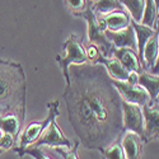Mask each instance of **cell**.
I'll return each mask as SVG.
<instances>
[{
  "label": "cell",
  "instance_id": "obj_1",
  "mask_svg": "<svg viewBox=\"0 0 159 159\" xmlns=\"http://www.w3.org/2000/svg\"><path fill=\"white\" fill-rule=\"evenodd\" d=\"M62 99L69 121L87 149L101 152L121 139L122 98L103 65H71Z\"/></svg>",
  "mask_w": 159,
  "mask_h": 159
},
{
  "label": "cell",
  "instance_id": "obj_2",
  "mask_svg": "<svg viewBox=\"0 0 159 159\" xmlns=\"http://www.w3.org/2000/svg\"><path fill=\"white\" fill-rule=\"evenodd\" d=\"M27 83L23 66L0 60V117L16 115L24 122Z\"/></svg>",
  "mask_w": 159,
  "mask_h": 159
},
{
  "label": "cell",
  "instance_id": "obj_3",
  "mask_svg": "<svg viewBox=\"0 0 159 159\" xmlns=\"http://www.w3.org/2000/svg\"><path fill=\"white\" fill-rule=\"evenodd\" d=\"M76 17L82 18L87 22L89 42L98 46L101 52L103 54V56H107V57L112 56L115 47L104 33V31L107 30V27H106V22H104L103 16H98L97 13L93 10V8H92L90 3H89L87 9L82 13H79Z\"/></svg>",
  "mask_w": 159,
  "mask_h": 159
},
{
  "label": "cell",
  "instance_id": "obj_4",
  "mask_svg": "<svg viewBox=\"0 0 159 159\" xmlns=\"http://www.w3.org/2000/svg\"><path fill=\"white\" fill-rule=\"evenodd\" d=\"M64 55H56V61L62 71L65 83L69 79V68L71 65H83L88 62L85 48L76 34H70L62 43Z\"/></svg>",
  "mask_w": 159,
  "mask_h": 159
},
{
  "label": "cell",
  "instance_id": "obj_5",
  "mask_svg": "<svg viewBox=\"0 0 159 159\" xmlns=\"http://www.w3.org/2000/svg\"><path fill=\"white\" fill-rule=\"evenodd\" d=\"M47 108H48V113L42 121H36L33 124H30L24 130H22V134L18 139V147L13 148V150H14L17 154L19 152H22L23 149H25L27 147H30V145L34 144L39 139V136L42 135V132L48 126V124L51 122L52 118L57 117L60 115V102L57 99L48 102Z\"/></svg>",
  "mask_w": 159,
  "mask_h": 159
},
{
  "label": "cell",
  "instance_id": "obj_6",
  "mask_svg": "<svg viewBox=\"0 0 159 159\" xmlns=\"http://www.w3.org/2000/svg\"><path fill=\"white\" fill-rule=\"evenodd\" d=\"M34 147L41 148V147H50V148H57L62 147L66 149H70L73 147V143L64 135L61 129L57 126L56 117H54L48 124V126L45 129L42 135L39 139L34 143Z\"/></svg>",
  "mask_w": 159,
  "mask_h": 159
},
{
  "label": "cell",
  "instance_id": "obj_7",
  "mask_svg": "<svg viewBox=\"0 0 159 159\" xmlns=\"http://www.w3.org/2000/svg\"><path fill=\"white\" fill-rule=\"evenodd\" d=\"M112 84L120 93L121 98L129 103H135L139 106L150 103V96L144 87L140 84H131L129 82H122V80H116L112 79Z\"/></svg>",
  "mask_w": 159,
  "mask_h": 159
},
{
  "label": "cell",
  "instance_id": "obj_8",
  "mask_svg": "<svg viewBox=\"0 0 159 159\" xmlns=\"http://www.w3.org/2000/svg\"><path fill=\"white\" fill-rule=\"evenodd\" d=\"M122 126L125 131H132L143 138L144 116L141 106L129 103L122 99Z\"/></svg>",
  "mask_w": 159,
  "mask_h": 159
},
{
  "label": "cell",
  "instance_id": "obj_9",
  "mask_svg": "<svg viewBox=\"0 0 159 159\" xmlns=\"http://www.w3.org/2000/svg\"><path fill=\"white\" fill-rule=\"evenodd\" d=\"M144 116V132L143 143L148 144L152 140L159 139V104L150 102L143 106Z\"/></svg>",
  "mask_w": 159,
  "mask_h": 159
},
{
  "label": "cell",
  "instance_id": "obj_10",
  "mask_svg": "<svg viewBox=\"0 0 159 159\" xmlns=\"http://www.w3.org/2000/svg\"><path fill=\"white\" fill-rule=\"evenodd\" d=\"M106 36L110 41L112 42L115 48H122V47H129L132 50H136V37H135V31L131 27L120 30V31H104Z\"/></svg>",
  "mask_w": 159,
  "mask_h": 159
},
{
  "label": "cell",
  "instance_id": "obj_11",
  "mask_svg": "<svg viewBox=\"0 0 159 159\" xmlns=\"http://www.w3.org/2000/svg\"><path fill=\"white\" fill-rule=\"evenodd\" d=\"M112 56H115L130 73L140 74V73L144 71L136 50H132V48H129V47L115 48Z\"/></svg>",
  "mask_w": 159,
  "mask_h": 159
},
{
  "label": "cell",
  "instance_id": "obj_12",
  "mask_svg": "<svg viewBox=\"0 0 159 159\" xmlns=\"http://www.w3.org/2000/svg\"><path fill=\"white\" fill-rule=\"evenodd\" d=\"M121 145L126 159H140L143 152V139L132 131H125L121 139Z\"/></svg>",
  "mask_w": 159,
  "mask_h": 159
},
{
  "label": "cell",
  "instance_id": "obj_13",
  "mask_svg": "<svg viewBox=\"0 0 159 159\" xmlns=\"http://www.w3.org/2000/svg\"><path fill=\"white\" fill-rule=\"evenodd\" d=\"M158 36H159V25L155 28L153 36L148 39V42L145 43L143 55H141V66L144 71L152 73L157 57H158Z\"/></svg>",
  "mask_w": 159,
  "mask_h": 159
},
{
  "label": "cell",
  "instance_id": "obj_14",
  "mask_svg": "<svg viewBox=\"0 0 159 159\" xmlns=\"http://www.w3.org/2000/svg\"><path fill=\"white\" fill-rule=\"evenodd\" d=\"M96 64L103 65L104 69L107 70L108 75L112 79H116V80H122V82H126L129 79L130 71L115 56H108L107 57V56L101 55Z\"/></svg>",
  "mask_w": 159,
  "mask_h": 159
},
{
  "label": "cell",
  "instance_id": "obj_15",
  "mask_svg": "<svg viewBox=\"0 0 159 159\" xmlns=\"http://www.w3.org/2000/svg\"><path fill=\"white\" fill-rule=\"evenodd\" d=\"M108 31H120L130 25L131 17L126 10H115L103 16Z\"/></svg>",
  "mask_w": 159,
  "mask_h": 159
},
{
  "label": "cell",
  "instance_id": "obj_16",
  "mask_svg": "<svg viewBox=\"0 0 159 159\" xmlns=\"http://www.w3.org/2000/svg\"><path fill=\"white\" fill-rule=\"evenodd\" d=\"M131 27L134 28L135 31V37H136V51H138V55H139V59L141 61V55H143V50H144V46L145 43L148 42V39L153 36L154 31L153 28L148 27V25H144L139 22H135L134 19H131L130 22Z\"/></svg>",
  "mask_w": 159,
  "mask_h": 159
},
{
  "label": "cell",
  "instance_id": "obj_17",
  "mask_svg": "<svg viewBox=\"0 0 159 159\" xmlns=\"http://www.w3.org/2000/svg\"><path fill=\"white\" fill-rule=\"evenodd\" d=\"M23 121L16 115H8L0 117V129L7 134H10L17 141L20 136V132L23 129Z\"/></svg>",
  "mask_w": 159,
  "mask_h": 159
},
{
  "label": "cell",
  "instance_id": "obj_18",
  "mask_svg": "<svg viewBox=\"0 0 159 159\" xmlns=\"http://www.w3.org/2000/svg\"><path fill=\"white\" fill-rule=\"evenodd\" d=\"M138 84L144 87L150 96V101L154 102L159 94V74H150L148 71H143L138 76Z\"/></svg>",
  "mask_w": 159,
  "mask_h": 159
},
{
  "label": "cell",
  "instance_id": "obj_19",
  "mask_svg": "<svg viewBox=\"0 0 159 159\" xmlns=\"http://www.w3.org/2000/svg\"><path fill=\"white\" fill-rule=\"evenodd\" d=\"M89 3L98 16H106L115 10H125L120 0H89Z\"/></svg>",
  "mask_w": 159,
  "mask_h": 159
},
{
  "label": "cell",
  "instance_id": "obj_20",
  "mask_svg": "<svg viewBox=\"0 0 159 159\" xmlns=\"http://www.w3.org/2000/svg\"><path fill=\"white\" fill-rule=\"evenodd\" d=\"M120 3L127 10L131 19H134L135 22H139V23L141 22L145 0H120Z\"/></svg>",
  "mask_w": 159,
  "mask_h": 159
},
{
  "label": "cell",
  "instance_id": "obj_21",
  "mask_svg": "<svg viewBox=\"0 0 159 159\" xmlns=\"http://www.w3.org/2000/svg\"><path fill=\"white\" fill-rule=\"evenodd\" d=\"M157 17H158V9L155 7L154 0H145V7L144 13L141 18V24L148 25V27L155 30L157 28Z\"/></svg>",
  "mask_w": 159,
  "mask_h": 159
},
{
  "label": "cell",
  "instance_id": "obj_22",
  "mask_svg": "<svg viewBox=\"0 0 159 159\" xmlns=\"http://www.w3.org/2000/svg\"><path fill=\"white\" fill-rule=\"evenodd\" d=\"M99 153H101L103 159H126L120 139L113 141L112 144H110L108 147H106L104 149H102Z\"/></svg>",
  "mask_w": 159,
  "mask_h": 159
},
{
  "label": "cell",
  "instance_id": "obj_23",
  "mask_svg": "<svg viewBox=\"0 0 159 159\" xmlns=\"http://www.w3.org/2000/svg\"><path fill=\"white\" fill-rule=\"evenodd\" d=\"M64 3L71 14L76 17L79 13H82L87 9L89 0H64Z\"/></svg>",
  "mask_w": 159,
  "mask_h": 159
},
{
  "label": "cell",
  "instance_id": "obj_24",
  "mask_svg": "<svg viewBox=\"0 0 159 159\" xmlns=\"http://www.w3.org/2000/svg\"><path fill=\"white\" fill-rule=\"evenodd\" d=\"M79 145H80V141L76 140L73 143V147L69 150H65V148H62V147H57L54 149H55V153H57L59 155L62 157V159H79V157H78Z\"/></svg>",
  "mask_w": 159,
  "mask_h": 159
},
{
  "label": "cell",
  "instance_id": "obj_25",
  "mask_svg": "<svg viewBox=\"0 0 159 159\" xmlns=\"http://www.w3.org/2000/svg\"><path fill=\"white\" fill-rule=\"evenodd\" d=\"M19 157H24V155H30L33 159H52L51 157H48L41 148H37V147H27L25 149H23L22 152L18 153Z\"/></svg>",
  "mask_w": 159,
  "mask_h": 159
},
{
  "label": "cell",
  "instance_id": "obj_26",
  "mask_svg": "<svg viewBox=\"0 0 159 159\" xmlns=\"http://www.w3.org/2000/svg\"><path fill=\"white\" fill-rule=\"evenodd\" d=\"M85 52H87V60H88V62L89 64H93V65L97 62L98 57L101 55H103L102 52H101V50H99V47L96 46V45H93V43H90L85 48Z\"/></svg>",
  "mask_w": 159,
  "mask_h": 159
},
{
  "label": "cell",
  "instance_id": "obj_27",
  "mask_svg": "<svg viewBox=\"0 0 159 159\" xmlns=\"http://www.w3.org/2000/svg\"><path fill=\"white\" fill-rule=\"evenodd\" d=\"M150 74H155V75L159 74V36H158V57H157L155 65H154V68H153V70H152Z\"/></svg>",
  "mask_w": 159,
  "mask_h": 159
},
{
  "label": "cell",
  "instance_id": "obj_28",
  "mask_svg": "<svg viewBox=\"0 0 159 159\" xmlns=\"http://www.w3.org/2000/svg\"><path fill=\"white\" fill-rule=\"evenodd\" d=\"M154 3H155V7H157V9L159 10V0H154Z\"/></svg>",
  "mask_w": 159,
  "mask_h": 159
},
{
  "label": "cell",
  "instance_id": "obj_29",
  "mask_svg": "<svg viewBox=\"0 0 159 159\" xmlns=\"http://www.w3.org/2000/svg\"><path fill=\"white\" fill-rule=\"evenodd\" d=\"M3 134H4V131L0 129V140H2V138H3Z\"/></svg>",
  "mask_w": 159,
  "mask_h": 159
},
{
  "label": "cell",
  "instance_id": "obj_30",
  "mask_svg": "<svg viewBox=\"0 0 159 159\" xmlns=\"http://www.w3.org/2000/svg\"><path fill=\"white\" fill-rule=\"evenodd\" d=\"M157 27H158V25H159V10H158V17H157Z\"/></svg>",
  "mask_w": 159,
  "mask_h": 159
},
{
  "label": "cell",
  "instance_id": "obj_31",
  "mask_svg": "<svg viewBox=\"0 0 159 159\" xmlns=\"http://www.w3.org/2000/svg\"><path fill=\"white\" fill-rule=\"evenodd\" d=\"M154 102H155V103H158V104H159V94H158V96H157V98H155V101H154Z\"/></svg>",
  "mask_w": 159,
  "mask_h": 159
},
{
  "label": "cell",
  "instance_id": "obj_32",
  "mask_svg": "<svg viewBox=\"0 0 159 159\" xmlns=\"http://www.w3.org/2000/svg\"><path fill=\"white\" fill-rule=\"evenodd\" d=\"M3 152H4V150H3V149H0V154H2V153H3Z\"/></svg>",
  "mask_w": 159,
  "mask_h": 159
}]
</instances>
